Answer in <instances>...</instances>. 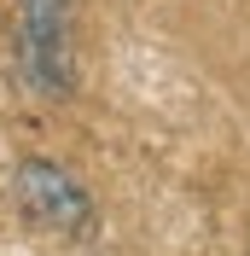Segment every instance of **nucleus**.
Masks as SVG:
<instances>
[{"mask_svg":"<svg viewBox=\"0 0 250 256\" xmlns=\"http://www.w3.org/2000/svg\"><path fill=\"white\" fill-rule=\"evenodd\" d=\"M18 204L35 227H52V233H70L82 239L94 227V198L64 163L52 158H24L18 163Z\"/></svg>","mask_w":250,"mask_h":256,"instance_id":"f257e3e1","label":"nucleus"},{"mask_svg":"<svg viewBox=\"0 0 250 256\" xmlns=\"http://www.w3.org/2000/svg\"><path fill=\"white\" fill-rule=\"evenodd\" d=\"M24 64L41 94H70V35L64 0H24Z\"/></svg>","mask_w":250,"mask_h":256,"instance_id":"f03ea898","label":"nucleus"}]
</instances>
